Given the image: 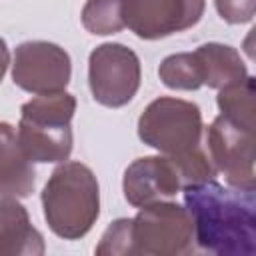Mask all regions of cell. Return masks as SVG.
Returning <instances> with one entry per match:
<instances>
[{
  "label": "cell",
  "mask_w": 256,
  "mask_h": 256,
  "mask_svg": "<svg viewBox=\"0 0 256 256\" xmlns=\"http://www.w3.org/2000/svg\"><path fill=\"white\" fill-rule=\"evenodd\" d=\"M182 192L200 250L218 256L256 254L254 190H238L212 178L186 186Z\"/></svg>",
  "instance_id": "obj_1"
},
{
  "label": "cell",
  "mask_w": 256,
  "mask_h": 256,
  "mask_svg": "<svg viewBox=\"0 0 256 256\" xmlns=\"http://www.w3.org/2000/svg\"><path fill=\"white\" fill-rule=\"evenodd\" d=\"M40 200L48 228L64 240L86 236L100 216V186L94 172L82 162H60Z\"/></svg>",
  "instance_id": "obj_2"
},
{
  "label": "cell",
  "mask_w": 256,
  "mask_h": 256,
  "mask_svg": "<svg viewBox=\"0 0 256 256\" xmlns=\"http://www.w3.org/2000/svg\"><path fill=\"white\" fill-rule=\"evenodd\" d=\"M76 98L72 94H38L22 104L16 138L34 164H54L68 160L72 152V118Z\"/></svg>",
  "instance_id": "obj_3"
},
{
  "label": "cell",
  "mask_w": 256,
  "mask_h": 256,
  "mask_svg": "<svg viewBox=\"0 0 256 256\" xmlns=\"http://www.w3.org/2000/svg\"><path fill=\"white\" fill-rule=\"evenodd\" d=\"M202 112L198 104L174 96L152 100L138 118V138L164 156H182L202 146Z\"/></svg>",
  "instance_id": "obj_4"
},
{
  "label": "cell",
  "mask_w": 256,
  "mask_h": 256,
  "mask_svg": "<svg viewBox=\"0 0 256 256\" xmlns=\"http://www.w3.org/2000/svg\"><path fill=\"white\" fill-rule=\"evenodd\" d=\"M134 254L184 256L194 252V226L186 206L158 200L140 208L132 218Z\"/></svg>",
  "instance_id": "obj_5"
},
{
  "label": "cell",
  "mask_w": 256,
  "mask_h": 256,
  "mask_svg": "<svg viewBox=\"0 0 256 256\" xmlns=\"http://www.w3.org/2000/svg\"><path fill=\"white\" fill-rule=\"evenodd\" d=\"M142 80L140 58L120 42H104L90 52L88 86L92 98L106 108H122L136 96Z\"/></svg>",
  "instance_id": "obj_6"
},
{
  "label": "cell",
  "mask_w": 256,
  "mask_h": 256,
  "mask_svg": "<svg viewBox=\"0 0 256 256\" xmlns=\"http://www.w3.org/2000/svg\"><path fill=\"white\" fill-rule=\"evenodd\" d=\"M206 154L228 186L256 190L254 174V130H246L222 114L212 120L204 134Z\"/></svg>",
  "instance_id": "obj_7"
},
{
  "label": "cell",
  "mask_w": 256,
  "mask_h": 256,
  "mask_svg": "<svg viewBox=\"0 0 256 256\" xmlns=\"http://www.w3.org/2000/svg\"><path fill=\"white\" fill-rule=\"evenodd\" d=\"M70 76L72 62L62 46L46 40H28L16 46L12 80L20 90L34 96L64 92Z\"/></svg>",
  "instance_id": "obj_8"
},
{
  "label": "cell",
  "mask_w": 256,
  "mask_h": 256,
  "mask_svg": "<svg viewBox=\"0 0 256 256\" xmlns=\"http://www.w3.org/2000/svg\"><path fill=\"white\" fill-rule=\"evenodd\" d=\"M206 0H124V26L142 40H158L196 26Z\"/></svg>",
  "instance_id": "obj_9"
},
{
  "label": "cell",
  "mask_w": 256,
  "mask_h": 256,
  "mask_svg": "<svg viewBox=\"0 0 256 256\" xmlns=\"http://www.w3.org/2000/svg\"><path fill=\"white\" fill-rule=\"evenodd\" d=\"M124 198L130 206L142 208L158 200H170L182 190L176 164L168 156L136 158L122 178Z\"/></svg>",
  "instance_id": "obj_10"
},
{
  "label": "cell",
  "mask_w": 256,
  "mask_h": 256,
  "mask_svg": "<svg viewBox=\"0 0 256 256\" xmlns=\"http://www.w3.org/2000/svg\"><path fill=\"white\" fill-rule=\"evenodd\" d=\"M44 238L18 198H0V256H40Z\"/></svg>",
  "instance_id": "obj_11"
},
{
  "label": "cell",
  "mask_w": 256,
  "mask_h": 256,
  "mask_svg": "<svg viewBox=\"0 0 256 256\" xmlns=\"http://www.w3.org/2000/svg\"><path fill=\"white\" fill-rule=\"evenodd\" d=\"M34 186L36 172L18 144L14 126L0 122V198H26Z\"/></svg>",
  "instance_id": "obj_12"
},
{
  "label": "cell",
  "mask_w": 256,
  "mask_h": 256,
  "mask_svg": "<svg viewBox=\"0 0 256 256\" xmlns=\"http://www.w3.org/2000/svg\"><path fill=\"white\" fill-rule=\"evenodd\" d=\"M194 56L202 72V84L208 88L220 90L248 76L240 52L228 44H220V42L202 44L194 50Z\"/></svg>",
  "instance_id": "obj_13"
},
{
  "label": "cell",
  "mask_w": 256,
  "mask_h": 256,
  "mask_svg": "<svg viewBox=\"0 0 256 256\" xmlns=\"http://www.w3.org/2000/svg\"><path fill=\"white\" fill-rule=\"evenodd\" d=\"M254 96H256L254 78L246 76L244 80L220 88L216 96V104L224 118L246 130H254V114H256Z\"/></svg>",
  "instance_id": "obj_14"
},
{
  "label": "cell",
  "mask_w": 256,
  "mask_h": 256,
  "mask_svg": "<svg viewBox=\"0 0 256 256\" xmlns=\"http://www.w3.org/2000/svg\"><path fill=\"white\" fill-rule=\"evenodd\" d=\"M82 26L96 36H110L122 32L124 26V0H86L82 12Z\"/></svg>",
  "instance_id": "obj_15"
},
{
  "label": "cell",
  "mask_w": 256,
  "mask_h": 256,
  "mask_svg": "<svg viewBox=\"0 0 256 256\" xmlns=\"http://www.w3.org/2000/svg\"><path fill=\"white\" fill-rule=\"evenodd\" d=\"M158 76L162 84L172 90H198L204 86L194 52H178L166 56L158 66Z\"/></svg>",
  "instance_id": "obj_16"
},
{
  "label": "cell",
  "mask_w": 256,
  "mask_h": 256,
  "mask_svg": "<svg viewBox=\"0 0 256 256\" xmlns=\"http://www.w3.org/2000/svg\"><path fill=\"white\" fill-rule=\"evenodd\" d=\"M98 256H128L134 254L132 244V218L114 220L102 234L96 250Z\"/></svg>",
  "instance_id": "obj_17"
},
{
  "label": "cell",
  "mask_w": 256,
  "mask_h": 256,
  "mask_svg": "<svg viewBox=\"0 0 256 256\" xmlns=\"http://www.w3.org/2000/svg\"><path fill=\"white\" fill-rule=\"evenodd\" d=\"M218 16L228 24L252 22L256 12V0H214Z\"/></svg>",
  "instance_id": "obj_18"
},
{
  "label": "cell",
  "mask_w": 256,
  "mask_h": 256,
  "mask_svg": "<svg viewBox=\"0 0 256 256\" xmlns=\"http://www.w3.org/2000/svg\"><path fill=\"white\" fill-rule=\"evenodd\" d=\"M8 66H10V52H8V46H6L4 38H0V82H2Z\"/></svg>",
  "instance_id": "obj_19"
}]
</instances>
